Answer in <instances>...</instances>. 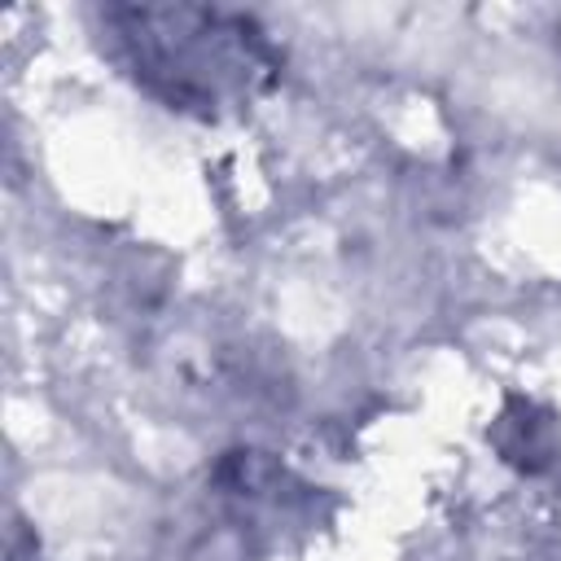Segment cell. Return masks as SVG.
Masks as SVG:
<instances>
[{"label": "cell", "instance_id": "1", "mask_svg": "<svg viewBox=\"0 0 561 561\" xmlns=\"http://www.w3.org/2000/svg\"><path fill=\"white\" fill-rule=\"evenodd\" d=\"M136 75L175 105L215 110L250 96L267 70V44L250 18L219 9H127L114 13Z\"/></svg>", "mask_w": 561, "mask_h": 561}]
</instances>
